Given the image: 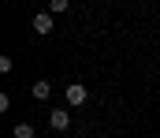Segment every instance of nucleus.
I'll return each mask as SVG.
<instances>
[{"label": "nucleus", "mask_w": 160, "mask_h": 138, "mask_svg": "<svg viewBox=\"0 0 160 138\" xmlns=\"http://www.w3.org/2000/svg\"><path fill=\"white\" fill-rule=\"evenodd\" d=\"M63 97H67V105H71V108H78V105H86V101H89V90H86L82 82H71V86L63 90Z\"/></svg>", "instance_id": "nucleus-1"}, {"label": "nucleus", "mask_w": 160, "mask_h": 138, "mask_svg": "<svg viewBox=\"0 0 160 138\" xmlns=\"http://www.w3.org/2000/svg\"><path fill=\"white\" fill-rule=\"evenodd\" d=\"M30 26H34V34H41V38H48V34L56 30V26H52V15H48V11H38Z\"/></svg>", "instance_id": "nucleus-2"}, {"label": "nucleus", "mask_w": 160, "mask_h": 138, "mask_svg": "<svg viewBox=\"0 0 160 138\" xmlns=\"http://www.w3.org/2000/svg\"><path fill=\"white\" fill-rule=\"evenodd\" d=\"M48 127H52V131H67V127H71V112H67V108H52Z\"/></svg>", "instance_id": "nucleus-3"}, {"label": "nucleus", "mask_w": 160, "mask_h": 138, "mask_svg": "<svg viewBox=\"0 0 160 138\" xmlns=\"http://www.w3.org/2000/svg\"><path fill=\"white\" fill-rule=\"evenodd\" d=\"M60 11H67V0H52L48 4V15H60Z\"/></svg>", "instance_id": "nucleus-6"}, {"label": "nucleus", "mask_w": 160, "mask_h": 138, "mask_svg": "<svg viewBox=\"0 0 160 138\" xmlns=\"http://www.w3.org/2000/svg\"><path fill=\"white\" fill-rule=\"evenodd\" d=\"M30 93H34V97H38V101H48V97H52V86H48V82H45V79H38V82H34V86H30Z\"/></svg>", "instance_id": "nucleus-4"}, {"label": "nucleus", "mask_w": 160, "mask_h": 138, "mask_svg": "<svg viewBox=\"0 0 160 138\" xmlns=\"http://www.w3.org/2000/svg\"><path fill=\"white\" fill-rule=\"evenodd\" d=\"M34 123H15V138H34Z\"/></svg>", "instance_id": "nucleus-5"}]
</instances>
